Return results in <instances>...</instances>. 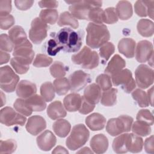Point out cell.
Returning <instances> with one entry per match:
<instances>
[{
	"label": "cell",
	"instance_id": "6da1fadb",
	"mask_svg": "<svg viewBox=\"0 0 154 154\" xmlns=\"http://www.w3.org/2000/svg\"><path fill=\"white\" fill-rule=\"evenodd\" d=\"M83 36V31H75L70 28H63L54 37L64 52H76L82 46Z\"/></svg>",
	"mask_w": 154,
	"mask_h": 154
},
{
	"label": "cell",
	"instance_id": "7a4b0ae2",
	"mask_svg": "<svg viewBox=\"0 0 154 154\" xmlns=\"http://www.w3.org/2000/svg\"><path fill=\"white\" fill-rule=\"evenodd\" d=\"M86 43L92 49H97L107 43L110 34L107 26L103 24L90 22L86 28Z\"/></svg>",
	"mask_w": 154,
	"mask_h": 154
},
{
	"label": "cell",
	"instance_id": "3957f363",
	"mask_svg": "<svg viewBox=\"0 0 154 154\" xmlns=\"http://www.w3.org/2000/svg\"><path fill=\"white\" fill-rule=\"evenodd\" d=\"M89 137V131L84 125H76L73 127L70 135L66 139V146L71 150H76L87 143Z\"/></svg>",
	"mask_w": 154,
	"mask_h": 154
},
{
	"label": "cell",
	"instance_id": "277c9868",
	"mask_svg": "<svg viewBox=\"0 0 154 154\" xmlns=\"http://www.w3.org/2000/svg\"><path fill=\"white\" fill-rule=\"evenodd\" d=\"M72 62L80 65L85 69H93L99 63V57L96 51H93L87 46H84L81 51L72 56Z\"/></svg>",
	"mask_w": 154,
	"mask_h": 154
},
{
	"label": "cell",
	"instance_id": "5b68a950",
	"mask_svg": "<svg viewBox=\"0 0 154 154\" xmlns=\"http://www.w3.org/2000/svg\"><path fill=\"white\" fill-rule=\"evenodd\" d=\"M70 4L69 10L76 18L81 20H88L90 10L94 7H100L102 2L100 1H66Z\"/></svg>",
	"mask_w": 154,
	"mask_h": 154
},
{
	"label": "cell",
	"instance_id": "8992f818",
	"mask_svg": "<svg viewBox=\"0 0 154 154\" xmlns=\"http://www.w3.org/2000/svg\"><path fill=\"white\" fill-rule=\"evenodd\" d=\"M133 118L127 116L122 115L117 118L110 119L106 124V131L111 136H117L123 132L131 130Z\"/></svg>",
	"mask_w": 154,
	"mask_h": 154
},
{
	"label": "cell",
	"instance_id": "52a82bcc",
	"mask_svg": "<svg viewBox=\"0 0 154 154\" xmlns=\"http://www.w3.org/2000/svg\"><path fill=\"white\" fill-rule=\"evenodd\" d=\"M19 81V76L9 66H2L0 69V87L7 92H13Z\"/></svg>",
	"mask_w": 154,
	"mask_h": 154
},
{
	"label": "cell",
	"instance_id": "ba28073f",
	"mask_svg": "<svg viewBox=\"0 0 154 154\" xmlns=\"http://www.w3.org/2000/svg\"><path fill=\"white\" fill-rule=\"evenodd\" d=\"M111 76L113 85L114 86L121 85L122 90L125 93H130L135 90L136 82L132 77L131 71L129 69H122Z\"/></svg>",
	"mask_w": 154,
	"mask_h": 154
},
{
	"label": "cell",
	"instance_id": "9c48e42d",
	"mask_svg": "<svg viewBox=\"0 0 154 154\" xmlns=\"http://www.w3.org/2000/svg\"><path fill=\"white\" fill-rule=\"evenodd\" d=\"M13 55L19 62L29 66L34 57L32 44L27 40L19 45L14 46Z\"/></svg>",
	"mask_w": 154,
	"mask_h": 154
},
{
	"label": "cell",
	"instance_id": "30bf717a",
	"mask_svg": "<svg viewBox=\"0 0 154 154\" xmlns=\"http://www.w3.org/2000/svg\"><path fill=\"white\" fill-rule=\"evenodd\" d=\"M49 27L39 17L34 18L31 23L29 37L34 44H40L48 35Z\"/></svg>",
	"mask_w": 154,
	"mask_h": 154
},
{
	"label": "cell",
	"instance_id": "8fae6325",
	"mask_svg": "<svg viewBox=\"0 0 154 154\" xmlns=\"http://www.w3.org/2000/svg\"><path fill=\"white\" fill-rule=\"evenodd\" d=\"M26 119L22 114L16 112L13 108L6 106L1 109L0 122L7 126H11L14 125L23 126Z\"/></svg>",
	"mask_w": 154,
	"mask_h": 154
},
{
	"label": "cell",
	"instance_id": "7c38bea8",
	"mask_svg": "<svg viewBox=\"0 0 154 154\" xmlns=\"http://www.w3.org/2000/svg\"><path fill=\"white\" fill-rule=\"evenodd\" d=\"M135 82L142 89L149 87L153 83V70L146 64L139 65L135 71Z\"/></svg>",
	"mask_w": 154,
	"mask_h": 154
},
{
	"label": "cell",
	"instance_id": "4fadbf2b",
	"mask_svg": "<svg viewBox=\"0 0 154 154\" xmlns=\"http://www.w3.org/2000/svg\"><path fill=\"white\" fill-rule=\"evenodd\" d=\"M137 61L139 63H146L153 57V47L152 43L148 40H141L135 49Z\"/></svg>",
	"mask_w": 154,
	"mask_h": 154
},
{
	"label": "cell",
	"instance_id": "5bb4252c",
	"mask_svg": "<svg viewBox=\"0 0 154 154\" xmlns=\"http://www.w3.org/2000/svg\"><path fill=\"white\" fill-rule=\"evenodd\" d=\"M70 88L72 91H78L82 90L87 84L91 81L89 74L79 70L73 72L69 78Z\"/></svg>",
	"mask_w": 154,
	"mask_h": 154
},
{
	"label": "cell",
	"instance_id": "9a60e30c",
	"mask_svg": "<svg viewBox=\"0 0 154 154\" xmlns=\"http://www.w3.org/2000/svg\"><path fill=\"white\" fill-rule=\"evenodd\" d=\"M46 128V122L43 117L35 115L30 117L26 124V129L32 135H37Z\"/></svg>",
	"mask_w": 154,
	"mask_h": 154
},
{
	"label": "cell",
	"instance_id": "2e32d148",
	"mask_svg": "<svg viewBox=\"0 0 154 154\" xmlns=\"http://www.w3.org/2000/svg\"><path fill=\"white\" fill-rule=\"evenodd\" d=\"M36 141L40 150L49 151L56 144L57 138L51 131L46 130L37 137Z\"/></svg>",
	"mask_w": 154,
	"mask_h": 154
},
{
	"label": "cell",
	"instance_id": "e0dca14e",
	"mask_svg": "<svg viewBox=\"0 0 154 154\" xmlns=\"http://www.w3.org/2000/svg\"><path fill=\"white\" fill-rule=\"evenodd\" d=\"M37 92V87L34 83L27 80L20 81L16 87V94L22 99H27Z\"/></svg>",
	"mask_w": 154,
	"mask_h": 154
},
{
	"label": "cell",
	"instance_id": "ac0fdd59",
	"mask_svg": "<svg viewBox=\"0 0 154 154\" xmlns=\"http://www.w3.org/2000/svg\"><path fill=\"white\" fill-rule=\"evenodd\" d=\"M90 145L94 153H103L108 149V140L103 134H96L91 138Z\"/></svg>",
	"mask_w": 154,
	"mask_h": 154
},
{
	"label": "cell",
	"instance_id": "d6986e66",
	"mask_svg": "<svg viewBox=\"0 0 154 154\" xmlns=\"http://www.w3.org/2000/svg\"><path fill=\"white\" fill-rule=\"evenodd\" d=\"M85 123L91 131H100L104 128L106 124V119L102 114L94 112L86 117Z\"/></svg>",
	"mask_w": 154,
	"mask_h": 154
},
{
	"label": "cell",
	"instance_id": "ffe728a7",
	"mask_svg": "<svg viewBox=\"0 0 154 154\" xmlns=\"http://www.w3.org/2000/svg\"><path fill=\"white\" fill-rule=\"evenodd\" d=\"M136 43L131 38H123L118 44L119 51L126 58H132L135 55Z\"/></svg>",
	"mask_w": 154,
	"mask_h": 154
},
{
	"label": "cell",
	"instance_id": "44dd1931",
	"mask_svg": "<svg viewBox=\"0 0 154 154\" xmlns=\"http://www.w3.org/2000/svg\"><path fill=\"white\" fill-rule=\"evenodd\" d=\"M101 96V89L96 84L93 83L86 87L83 96L88 102L96 105L100 100Z\"/></svg>",
	"mask_w": 154,
	"mask_h": 154
},
{
	"label": "cell",
	"instance_id": "7402d4cb",
	"mask_svg": "<svg viewBox=\"0 0 154 154\" xmlns=\"http://www.w3.org/2000/svg\"><path fill=\"white\" fill-rule=\"evenodd\" d=\"M47 114L52 120H57L66 116V109L60 100L51 103L47 108Z\"/></svg>",
	"mask_w": 154,
	"mask_h": 154
},
{
	"label": "cell",
	"instance_id": "603a6c76",
	"mask_svg": "<svg viewBox=\"0 0 154 154\" xmlns=\"http://www.w3.org/2000/svg\"><path fill=\"white\" fill-rule=\"evenodd\" d=\"M126 66L125 60L118 54L114 55L105 69V73L112 75L123 69Z\"/></svg>",
	"mask_w": 154,
	"mask_h": 154
},
{
	"label": "cell",
	"instance_id": "cb8c5ba5",
	"mask_svg": "<svg viewBox=\"0 0 154 154\" xmlns=\"http://www.w3.org/2000/svg\"><path fill=\"white\" fill-rule=\"evenodd\" d=\"M82 96L76 93H72L64 98L63 103L66 109L69 112H75L79 110L81 106Z\"/></svg>",
	"mask_w": 154,
	"mask_h": 154
},
{
	"label": "cell",
	"instance_id": "d4e9b609",
	"mask_svg": "<svg viewBox=\"0 0 154 154\" xmlns=\"http://www.w3.org/2000/svg\"><path fill=\"white\" fill-rule=\"evenodd\" d=\"M116 10L118 17L122 20L129 19L133 14L132 4L128 1H120L116 5Z\"/></svg>",
	"mask_w": 154,
	"mask_h": 154
},
{
	"label": "cell",
	"instance_id": "484cf974",
	"mask_svg": "<svg viewBox=\"0 0 154 154\" xmlns=\"http://www.w3.org/2000/svg\"><path fill=\"white\" fill-rule=\"evenodd\" d=\"M129 134H121L114 139L112 142V149L117 153H125L128 152Z\"/></svg>",
	"mask_w": 154,
	"mask_h": 154
},
{
	"label": "cell",
	"instance_id": "4316f807",
	"mask_svg": "<svg viewBox=\"0 0 154 154\" xmlns=\"http://www.w3.org/2000/svg\"><path fill=\"white\" fill-rule=\"evenodd\" d=\"M8 36L14 46L19 45L28 40L23 28L19 25L13 26L8 31Z\"/></svg>",
	"mask_w": 154,
	"mask_h": 154
},
{
	"label": "cell",
	"instance_id": "83f0119b",
	"mask_svg": "<svg viewBox=\"0 0 154 154\" xmlns=\"http://www.w3.org/2000/svg\"><path fill=\"white\" fill-rule=\"evenodd\" d=\"M137 28L138 33L143 37H151L154 33V23L147 19H140L137 23Z\"/></svg>",
	"mask_w": 154,
	"mask_h": 154
},
{
	"label": "cell",
	"instance_id": "f1b7e54d",
	"mask_svg": "<svg viewBox=\"0 0 154 154\" xmlns=\"http://www.w3.org/2000/svg\"><path fill=\"white\" fill-rule=\"evenodd\" d=\"M52 129L56 135L61 138H64L69 134L71 125L67 120L61 119H58L53 123Z\"/></svg>",
	"mask_w": 154,
	"mask_h": 154
},
{
	"label": "cell",
	"instance_id": "f546056e",
	"mask_svg": "<svg viewBox=\"0 0 154 154\" xmlns=\"http://www.w3.org/2000/svg\"><path fill=\"white\" fill-rule=\"evenodd\" d=\"M27 104L32 111H42L46 107V103L42 96L35 94L33 96L25 99Z\"/></svg>",
	"mask_w": 154,
	"mask_h": 154
},
{
	"label": "cell",
	"instance_id": "4dcf8cb0",
	"mask_svg": "<svg viewBox=\"0 0 154 154\" xmlns=\"http://www.w3.org/2000/svg\"><path fill=\"white\" fill-rule=\"evenodd\" d=\"M117 89L111 88L108 90L103 91L100 98V103L105 106H112L117 102Z\"/></svg>",
	"mask_w": 154,
	"mask_h": 154
},
{
	"label": "cell",
	"instance_id": "1f68e13d",
	"mask_svg": "<svg viewBox=\"0 0 154 154\" xmlns=\"http://www.w3.org/2000/svg\"><path fill=\"white\" fill-rule=\"evenodd\" d=\"M143 140L140 136L135 134H129L128 150L132 153H138L143 149Z\"/></svg>",
	"mask_w": 154,
	"mask_h": 154
},
{
	"label": "cell",
	"instance_id": "d6a6232c",
	"mask_svg": "<svg viewBox=\"0 0 154 154\" xmlns=\"http://www.w3.org/2000/svg\"><path fill=\"white\" fill-rule=\"evenodd\" d=\"M57 23L59 26L68 25L73 29H76L79 26V22L77 19L68 11H64L61 13Z\"/></svg>",
	"mask_w": 154,
	"mask_h": 154
},
{
	"label": "cell",
	"instance_id": "836d02e7",
	"mask_svg": "<svg viewBox=\"0 0 154 154\" xmlns=\"http://www.w3.org/2000/svg\"><path fill=\"white\" fill-rule=\"evenodd\" d=\"M39 18L46 24L54 25L58 19V13L55 9L42 10L39 14Z\"/></svg>",
	"mask_w": 154,
	"mask_h": 154
},
{
	"label": "cell",
	"instance_id": "e575fe53",
	"mask_svg": "<svg viewBox=\"0 0 154 154\" xmlns=\"http://www.w3.org/2000/svg\"><path fill=\"white\" fill-rule=\"evenodd\" d=\"M131 128L134 134L141 137L149 135L152 131L150 125L138 120H137L132 125Z\"/></svg>",
	"mask_w": 154,
	"mask_h": 154
},
{
	"label": "cell",
	"instance_id": "d590c367",
	"mask_svg": "<svg viewBox=\"0 0 154 154\" xmlns=\"http://www.w3.org/2000/svg\"><path fill=\"white\" fill-rule=\"evenodd\" d=\"M54 86L55 92L60 96L66 94L70 88L69 79L66 78H60L55 79Z\"/></svg>",
	"mask_w": 154,
	"mask_h": 154
},
{
	"label": "cell",
	"instance_id": "8d00e7d4",
	"mask_svg": "<svg viewBox=\"0 0 154 154\" xmlns=\"http://www.w3.org/2000/svg\"><path fill=\"white\" fill-rule=\"evenodd\" d=\"M55 88L52 82L48 81L42 84L40 94L46 102H51L55 97Z\"/></svg>",
	"mask_w": 154,
	"mask_h": 154
},
{
	"label": "cell",
	"instance_id": "74e56055",
	"mask_svg": "<svg viewBox=\"0 0 154 154\" xmlns=\"http://www.w3.org/2000/svg\"><path fill=\"white\" fill-rule=\"evenodd\" d=\"M132 96L140 107H146L149 105L146 93L140 88H137L132 91Z\"/></svg>",
	"mask_w": 154,
	"mask_h": 154
},
{
	"label": "cell",
	"instance_id": "f35d334b",
	"mask_svg": "<svg viewBox=\"0 0 154 154\" xmlns=\"http://www.w3.org/2000/svg\"><path fill=\"white\" fill-rule=\"evenodd\" d=\"M51 75L55 78H63L66 73L67 68L64 64L60 61H55L49 69Z\"/></svg>",
	"mask_w": 154,
	"mask_h": 154
},
{
	"label": "cell",
	"instance_id": "ab89813d",
	"mask_svg": "<svg viewBox=\"0 0 154 154\" xmlns=\"http://www.w3.org/2000/svg\"><path fill=\"white\" fill-rule=\"evenodd\" d=\"M14 108L19 113L25 116H29L31 115L32 111L27 104L25 99L18 98L17 99L14 104Z\"/></svg>",
	"mask_w": 154,
	"mask_h": 154
},
{
	"label": "cell",
	"instance_id": "60d3db41",
	"mask_svg": "<svg viewBox=\"0 0 154 154\" xmlns=\"http://www.w3.org/2000/svg\"><path fill=\"white\" fill-rule=\"evenodd\" d=\"M114 51V45L111 42H107L100 47L99 55L102 58V62H106L110 57L113 54Z\"/></svg>",
	"mask_w": 154,
	"mask_h": 154
},
{
	"label": "cell",
	"instance_id": "b9f144b4",
	"mask_svg": "<svg viewBox=\"0 0 154 154\" xmlns=\"http://www.w3.org/2000/svg\"><path fill=\"white\" fill-rule=\"evenodd\" d=\"M16 148L17 143L14 140L9 139L0 141V154L12 153L15 152Z\"/></svg>",
	"mask_w": 154,
	"mask_h": 154
},
{
	"label": "cell",
	"instance_id": "7bdbcfd3",
	"mask_svg": "<svg viewBox=\"0 0 154 154\" xmlns=\"http://www.w3.org/2000/svg\"><path fill=\"white\" fill-rule=\"evenodd\" d=\"M96 84L103 91L108 90L112 87L111 76L106 73H103L98 75L96 79Z\"/></svg>",
	"mask_w": 154,
	"mask_h": 154
},
{
	"label": "cell",
	"instance_id": "ee69618b",
	"mask_svg": "<svg viewBox=\"0 0 154 154\" xmlns=\"http://www.w3.org/2000/svg\"><path fill=\"white\" fill-rule=\"evenodd\" d=\"M119 17L114 7H108L103 10V22L107 24H113L118 21Z\"/></svg>",
	"mask_w": 154,
	"mask_h": 154
},
{
	"label": "cell",
	"instance_id": "f6af8a7d",
	"mask_svg": "<svg viewBox=\"0 0 154 154\" xmlns=\"http://www.w3.org/2000/svg\"><path fill=\"white\" fill-rule=\"evenodd\" d=\"M103 10L100 7L91 8L88 16V20L97 24H103Z\"/></svg>",
	"mask_w": 154,
	"mask_h": 154
},
{
	"label": "cell",
	"instance_id": "bcb514c9",
	"mask_svg": "<svg viewBox=\"0 0 154 154\" xmlns=\"http://www.w3.org/2000/svg\"><path fill=\"white\" fill-rule=\"evenodd\" d=\"M52 58L50 57L42 54H38L36 55L32 64L36 67H48L52 63Z\"/></svg>",
	"mask_w": 154,
	"mask_h": 154
},
{
	"label": "cell",
	"instance_id": "7dc6e473",
	"mask_svg": "<svg viewBox=\"0 0 154 154\" xmlns=\"http://www.w3.org/2000/svg\"><path fill=\"white\" fill-rule=\"evenodd\" d=\"M137 120L144 122L150 126L153 124V116L152 113L147 109H143L138 111L136 117Z\"/></svg>",
	"mask_w": 154,
	"mask_h": 154
},
{
	"label": "cell",
	"instance_id": "c3c4849f",
	"mask_svg": "<svg viewBox=\"0 0 154 154\" xmlns=\"http://www.w3.org/2000/svg\"><path fill=\"white\" fill-rule=\"evenodd\" d=\"M14 45L6 34H2L0 36V48L1 51L10 52L14 49Z\"/></svg>",
	"mask_w": 154,
	"mask_h": 154
},
{
	"label": "cell",
	"instance_id": "681fc988",
	"mask_svg": "<svg viewBox=\"0 0 154 154\" xmlns=\"http://www.w3.org/2000/svg\"><path fill=\"white\" fill-rule=\"evenodd\" d=\"M46 49L47 53L51 56L56 55L58 52L62 50L61 48L58 45L54 37L50 38L47 42Z\"/></svg>",
	"mask_w": 154,
	"mask_h": 154
},
{
	"label": "cell",
	"instance_id": "f907efd6",
	"mask_svg": "<svg viewBox=\"0 0 154 154\" xmlns=\"http://www.w3.org/2000/svg\"><path fill=\"white\" fill-rule=\"evenodd\" d=\"M15 23L14 17L11 14L0 16V28L3 30H7L11 28Z\"/></svg>",
	"mask_w": 154,
	"mask_h": 154
},
{
	"label": "cell",
	"instance_id": "816d5d0a",
	"mask_svg": "<svg viewBox=\"0 0 154 154\" xmlns=\"http://www.w3.org/2000/svg\"><path fill=\"white\" fill-rule=\"evenodd\" d=\"M135 12L140 17H146L147 16V9L144 1H137L134 5Z\"/></svg>",
	"mask_w": 154,
	"mask_h": 154
},
{
	"label": "cell",
	"instance_id": "f5cc1de1",
	"mask_svg": "<svg viewBox=\"0 0 154 154\" xmlns=\"http://www.w3.org/2000/svg\"><path fill=\"white\" fill-rule=\"evenodd\" d=\"M10 64L14 70L19 74L26 73L29 69V66H26L20 62L17 61L14 57L10 60Z\"/></svg>",
	"mask_w": 154,
	"mask_h": 154
},
{
	"label": "cell",
	"instance_id": "db71d44e",
	"mask_svg": "<svg viewBox=\"0 0 154 154\" xmlns=\"http://www.w3.org/2000/svg\"><path fill=\"white\" fill-rule=\"evenodd\" d=\"M95 107V105L91 104L89 102H88L82 96L81 98V106L78 111L82 114H87L91 112Z\"/></svg>",
	"mask_w": 154,
	"mask_h": 154
},
{
	"label": "cell",
	"instance_id": "11a10c76",
	"mask_svg": "<svg viewBox=\"0 0 154 154\" xmlns=\"http://www.w3.org/2000/svg\"><path fill=\"white\" fill-rule=\"evenodd\" d=\"M11 11V1L10 0L0 1V16L10 14Z\"/></svg>",
	"mask_w": 154,
	"mask_h": 154
},
{
	"label": "cell",
	"instance_id": "9f6ffc18",
	"mask_svg": "<svg viewBox=\"0 0 154 154\" xmlns=\"http://www.w3.org/2000/svg\"><path fill=\"white\" fill-rule=\"evenodd\" d=\"M34 1H21V0H16L14 1V4L16 7L20 10H27L32 7Z\"/></svg>",
	"mask_w": 154,
	"mask_h": 154
},
{
	"label": "cell",
	"instance_id": "6f0895ef",
	"mask_svg": "<svg viewBox=\"0 0 154 154\" xmlns=\"http://www.w3.org/2000/svg\"><path fill=\"white\" fill-rule=\"evenodd\" d=\"M153 135L147 138L144 143V147L145 151L148 153L153 154L154 153V144H153Z\"/></svg>",
	"mask_w": 154,
	"mask_h": 154
},
{
	"label": "cell",
	"instance_id": "680465c9",
	"mask_svg": "<svg viewBox=\"0 0 154 154\" xmlns=\"http://www.w3.org/2000/svg\"><path fill=\"white\" fill-rule=\"evenodd\" d=\"M40 8H48V9H54L58 6V2L57 1H40L38 2Z\"/></svg>",
	"mask_w": 154,
	"mask_h": 154
},
{
	"label": "cell",
	"instance_id": "91938a15",
	"mask_svg": "<svg viewBox=\"0 0 154 154\" xmlns=\"http://www.w3.org/2000/svg\"><path fill=\"white\" fill-rule=\"evenodd\" d=\"M147 9V16H149L152 19H153V5L154 1H144Z\"/></svg>",
	"mask_w": 154,
	"mask_h": 154
},
{
	"label": "cell",
	"instance_id": "94428289",
	"mask_svg": "<svg viewBox=\"0 0 154 154\" xmlns=\"http://www.w3.org/2000/svg\"><path fill=\"white\" fill-rule=\"evenodd\" d=\"M10 55L5 52L1 51H0V64L2 65L5 63H8V61L10 60Z\"/></svg>",
	"mask_w": 154,
	"mask_h": 154
},
{
	"label": "cell",
	"instance_id": "6125c7cd",
	"mask_svg": "<svg viewBox=\"0 0 154 154\" xmlns=\"http://www.w3.org/2000/svg\"><path fill=\"white\" fill-rule=\"evenodd\" d=\"M52 153H69V152L63 146H58L52 152Z\"/></svg>",
	"mask_w": 154,
	"mask_h": 154
},
{
	"label": "cell",
	"instance_id": "be15d7a7",
	"mask_svg": "<svg viewBox=\"0 0 154 154\" xmlns=\"http://www.w3.org/2000/svg\"><path fill=\"white\" fill-rule=\"evenodd\" d=\"M147 97L149 103L152 106H153V87H152L147 91Z\"/></svg>",
	"mask_w": 154,
	"mask_h": 154
},
{
	"label": "cell",
	"instance_id": "e7e4bbea",
	"mask_svg": "<svg viewBox=\"0 0 154 154\" xmlns=\"http://www.w3.org/2000/svg\"><path fill=\"white\" fill-rule=\"evenodd\" d=\"M77 153H93V152H92L88 147H85L81 149L78 152H77Z\"/></svg>",
	"mask_w": 154,
	"mask_h": 154
},
{
	"label": "cell",
	"instance_id": "03108f58",
	"mask_svg": "<svg viewBox=\"0 0 154 154\" xmlns=\"http://www.w3.org/2000/svg\"><path fill=\"white\" fill-rule=\"evenodd\" d=\"M1 106H2L5 103V96L3 92L1 91Z\"/></svg>",
	"mask_w": 154,
	"mask_h": 154
}]
</instances>
